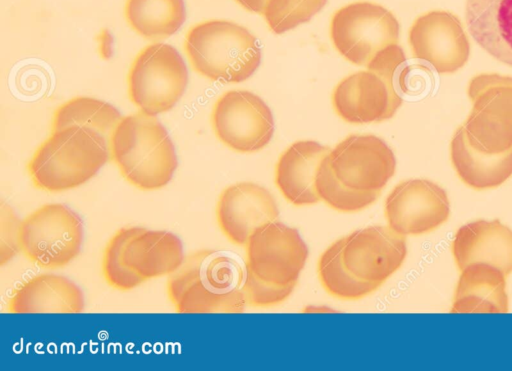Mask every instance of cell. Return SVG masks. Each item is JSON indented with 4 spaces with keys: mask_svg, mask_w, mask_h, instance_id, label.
<instances>
[{
    "mask_svg": "<svg viewBox=\"0 0 512 371\" xmlns=\"http://www.w3.org/2000/svg\"><path fill=\"white\" fill-rule=\"evenodd\" d=\"M82 241L79 215L61 203L45 204L20 222L19 250L41 268L68 265L79 255Z\"/></svg>",
    "mask_w": 512,
    "mask_h": 371,
    "instance_id": "cell-7",
    "label": "cell"
},
{
    "mask_svg": "<svg viewBox=\"0 0 512 371\" xmlns=\"http://www.w3.org/2000/svg\"><path fill=\"white\" fill-rule=\"evenodd\" d=\"M395 77V74L366 70L343 78L332 93L335 112L352 124L390 119L402 104L395 88Z\"/></svg>",
    "mask_w": 512,
    "mask_h": 371,
    "instance_id": "cell-12",
    "label": "cell"
},
{
    "mask_svg": "<svg viewBox=\"0 0 512 371\" xmlns=\"http://www.w3.org/2000/svg\"><path fill=\"white\" fill-rule=\"evenodd\" d=\"M327 0H269L263 16L275 34L287 32L308 22Z\"/></svg>",
    "mask_w": 512,
    "mask_h": 371,
    "instance_id": "cell-28",
    "label": "cell"
},
{
    "mask_svg": "<svg viewBox=\"0 0 512 371\" xmlns=\"http://www.w3.org/2000/svg\"><path fill=\"white\" fill-rule=\"evenodd\" d=\"M129 26L146 39H164L176 33L186 19L183 0H126Z\"/></svg>",
    "mask_w": 512,
    "mask_h": 371,
    "instance_id": "cell-24",
    "label": "cell"
},
{
    "mask_svg": "<svg viewBox=\"0 0 512 371\" xmlns=\"http://www.w3.org/2000/svg\"><path fill=\"white\" fill-rule=\"evenodd\" d=\"M277 203L264 187L240 182L225 188L217 201L216 219L226 238L235 245H246L249 237L261 226L275 221Z\"/></svg>",
    "mask_w": 512,
    "mask_h": 371,
    "instance_id": "cell-16",
    "label": "cell"
},
{
    "mask_svg": "<svg viewBox=\"0 0 512 371\" xmlns=\"http://www.w3.org/2000/svg\"><path fill=\"white\" fill-rule=\"evenodd\" d=\"M216 137L240 153L263 149L274 133V119L268 105L246 90H230L216 101L211 115Z\"/></svg>",
    "mask_w": 512,
    "mask_h": 371,
    "instance_id": "cell-10",
    "label": "cell"
},
{
    "mask_svg": "<svg viewBox=\"0 0 512 371\" xmlns=\"http://www.w3.org/2000/svg\"><path fill=\"white\" fill-rule=\"evenodd\" d=\"M412 56L440 74L454 73L468 61L470 43L459 18L447 11L419 16L408 35Z\"/></svg>",
    "mask_w": 512,
    "mask_h": 371,
    "instance_id": "cell-14",
    "label": "cell"
},
{
    "mask_svg": "<svg viewBox=\"0 0 512 371\" xmlns=\"http://www.w3.org/2000/svg\"><path fill=\"white\" fill-rule=\"evenodd\" d=\"M450 157L461 181L475 190L496 188L512 176V148L500 154L478 151L467 141L463 125L453 134Z\"/></svg>",
    "mask_w": 512,
    "mask_h": 371,
    "instance_id": "cell-23",
    "label": "cell"
},
{
    "mask_svg": "<svg viewBox=\"0 0 512 371\" xmlns=\"http://www.w3.org/2000/svg\"><path fill=\"white\" fill-rule=\"evenodd\" d=\"M20 222L13 211L2 207L1 210V264L3 265L19 250L18 234Z\"/></svg>",
    "mask_w": 512,
    "mask_h": 371,
    "instance_id": "cell-29",
    "label": "cell"
},
{
    "mask_svg": "<svg viewBox=\"0 0 512 371\" xmlns=\"http://www.w3.org/2000/svg\"><path fill=\"white\" fill-rule=\"evenodd\" d=\"M399 31L388 9L367 1L341 7L330 22L335 49L350 63L366 67L384 49L398 44Z\"/></svg>",
    "mask_w": 512,
    "mask_h": 371,
    "instance_id": "cell-9",
    "label": "cell"
},
{
    "mask_svg": "<svg viewBox=\"0 0 512 371\" xmlns=\"http://www.w3.org/2000/svg\"><path fill=\"white\" fill-rule=\"evenodd\" d=\"M465 22L485 52L512 67V0H466Z\"/></svg>",
    "mask_w": 512,
    "mask_h": 371,
    "instance_id": "cell-21",
    "label": "cell"
},
{
    "mask_svg": "<svg viewBox=\"0 0 512 371\" xmlns=\"http://www.w3.org/2000/svg\"><path fill=\"white\" fill-rule=\"evenodd\" d=\"M405 236L389 226L373 225L344 237L342 261L357 279L381 286L403 264Z\"/></svg>",
    "mask_w": 512,
    "mask_h": 371,
    "instance_id": "cell-15",
    "label": "cell"
},
{
    "mask_svg": "<svg viewBox=\"0 0 512 371\" xmlns=\"http://www.w3.org/2000/svg\"><path fill=\"white\" fill-rule=\"evenodd\" d=\"M185 258L181 240L166 230L125 227L109 240L103 256L106 282L120 291L169 276Z\"/></svg>",
    "mask_w": 512,
    "mask_h": 371,
    "instance_id": "cell-5",
    "label": "cell"
},
{
    "mask_svg": "<svg viewBox=\"0 0 512 371\" xmlns=\"http://www.w3.org/2000/svg\"><path fill=\"white\" fill-rule=\"evenodd\" d=\"M506 276L498 268L473 263L461 270L451 313H507Z\"/></svg>",
    "mask_w": 512,
    "mask_h": 371,
    "instance_id": "cell-22",
    "label": "cell"
},
{
    "mask_svg": "<svg viewBox=\"0 0 512 371\" xmlns=\"http://www.w3.org/2000/svg\"><path fill=\"white\" fill-rule=\"evenodd\" d=\"M245 10L257 14H263L269 0H235Z\"/></svg>",
    "mask_w": 512,
    "mask_h": 371,
    "instance_id": "cell-31",
    "label": "cell"
},
{
    "mask_svg": "<svg viewBox=\"0 0 512 371\" xmlns=\"http://www.w3.org/2000/svg\"><path fill=\"white\" fill-rule=\"evenodd\" d=\"M245 262L227 250L202 249L185 256L169 275L167 293L178 313H241Z\"/></svg>",
    "mask_w": 512,
    "mask_h": 371,
    "instance_id": "cell-1",
    "label": "cell"
},
{
    "mask_svg": "<svg viewBox=\"0 0 512 371\" xmlns=\"http://www.w3.org/2000/svg\"><path fill=\"white\" fill-rule=\"evenodd\" d=\"M107 142L103 135L84 126L52 131L27 166L34 186L48 192H61L86 183L107 162Z\"/></svg>",
    "mask_w": 512,
    "mask_h": 371,
    "instance_id": "cell-4",
    "label": "cell"
},
{
    "mask_svg": "<svg viewBox=\"0 0 512 371\" xmlns=\"http://www.w3.org/2000/svg\"><path fill=\"white\" fill-rule=\"evenodd\" d=\"M121 119L119 111L105 101L75 97L56 109L52 131L73 125L84 126L95 130L109 141Z\"/></svg>",
    "mask_w": 512,
    "mask_h": 371,
    "instance_id": "cell-25",
    "label": "cell"
},
{
    "mask_svg": "<svg viewBox=\"0 0 512 371\" xmlns=\"http://www.w3.org/2000/svg\"><path fill=\"white\" fill-rule=\"evenodd\" d=\"M186 55L200 75L222 83H240L251 77L261 62L256 37L227 20H207L186 34Z\"/></svg>",
    "mask_w": 512,
    "mask_h": 371,
    "instance_id": "cell-6",
    "label": "cell"
},
{
    "mask_svg": "<svg viewBox=\"0 0 512 371\" xmlns=\"http://www.w3.org/2000/svg\"><path fill=\"white\" fill-rule=\"evenodd\" d=\"M121 175L141 190H157L173 177L178 161L173 142L158 118L142 111L121 119L109 140Z\"/></svg>",
    "mask_w": 512,
    "mask_h": 371,
    "instance_id": "cell-3",
    "label": "cell"
},
{
    "mask_svg": "<svg viewBox=\"0 0 512 371\" xmlns=\"http://www.w3.org/2000/svg\"><path fill=\"white\" fill-rule=\"evenodd\" d=\"M127 81L132 103L144 113L157 115L172 109L182 97L188 71L176 48L154 43L136 56Z\"/></svg>",
    "mask_w": 512,
    "mask_h": 371,
    "instance_id": "cell-8",
    "label": "cell"
},
{
    "mask_svg": "<svg viewBox=\"0 0 512 371\" xmlns=\"http://www.w3.org/2000/svg\"><path fill=\"white\" fill-rule=\"evenodd\" d=\"M388 226L406 235L429 233L447 221L450 203L445 190L427 179H409L396 185L385 200Z\"/></svg>",
    "mask_w": 512,
    "mask_h": 371,
    "instance_id": "cell-13",
    "label": "cell"
},
{
    "mask_svg": "<svg viewBox=\"0 0 512 371\" xmlns=\"http://www.w3.org/2000/svg\"><path fill=\"white\" fill-rule=\"evenodd\" d=\"M343 244L344 237L336 240L321 254L317 264L318 277L331 296L341 300H358L380 286L357 279L345 268L342 261Z\"/></svg>",
    "mask_w": 512,
    "mask_h": 371,
    "instance_id": "cell-26",
    "label": "cell"
},
{
    "mask_svg": "<svg viewBox=\"0 0 512 371\" xmlns=\"http://www.w3.org/2000/svg\"><path fill=\"white\" fill-rule=\"evenodd\" d=\"M452 253L461 271L473 263H485L508 276L512 273V230L499 220H478L460 227Z\"/></svg>",
    "mask_w": 512,
    "mask_h": 371,
    "instance_id": "cell-18",
    "label": "cell"
},
{
    "mask_svg": "<svg viewBox=\"0 0 512 371\" xmlns=\"http://www.w3.org/2000/svg\"><path fill=\"white\" fill-rule=\"evenodd\" d=\"M84 306L83 293L74 282L47 273L20 285L8 301L11 313H80Z\"/></svg>",
    "mask_w": 512,
    "mask_h": 371,
    "instance_id": "cell-20",
    "label": "cell"
},
{
    "mask_svg": "<svg viewBox=\"0 0 512 371\" xmlns=\"http://www.w3.org/2000/svg\"><path fill=\"white\" fill-rule=\"evenodd\" d=\"M245 247L247 305L269 307L285 301L294 290L309 254L298 230L272 221L259 227Z\"/></svg>",
    "mask_w": 512,
    "mask_h": 371,
    "instance_id": "cell-2",
    "label": "cell"
},
{
    "mask_svg": "<svg viewBox=\"0 0 512 371\" xmlns=\"http://www.w3.org/2000/svg\"><path fill=\"white\" fill-rule=\"evenodd\" d=\"M327 159L335 178L346 188L359 192L381 193L396 169L392 149L372 134L346 137Z\"/></svg>",
    "mask_w": 512,
    "mask_h": 371,
    "instance_id": "cell-11",
    "label": "cell"
},
{
    "mask_svg": "<svg viewBox=\"0 0 512 371\" xmlns=\"http://www.w3.org/2000/svg\"><path fill=\"white\" fill-rule=\"evenodd\" d=\"M315 188L320 200L332 209L344 213L363 210L380 196L379 192H359L343 186L332 173L327 156L317 170Z\"/></svg>",
    "mask_w": 512,
    "mask_h": 371,
    "instance_id": "cell-27",
    "label": "cell"
},
{
    "mask_svg": "<svg viewBox=\"0 0 512 371\" xmlns=\"http://www.w3.org/2000/svg\"><path fill=\"white\" fill-rule=\"evenodd\" d=\"M472 101L473 110L463 125L469 144L486 154H500L511 149L512 86L486 88Z\"/></svg>",
    "mask_w": 512,
    "mask_h": 371,
    "instance_id": "cell-17",
    "label": "cell"
},
{
    "mask_svg": "<svg viewBox=\"0 0 512 371\" xmlns=\"http://www.w3.org/2000/svg\"><path fill=\"white\" fill-rule=\"evenodd\" d=\"M499 85L512 86V78L498 74H481L471 80L468 95L470 99L473 100L482 90Z\"/></svg>",
    "mask_w": 512,
    "mask_h": 371,
    "instance_id": "cell-30",
    "label": "cell"
},
{
    "mask_svg": "<svg viewBox=\"0 0 512 371\" xmlns=\"http://www.w3.org/2000/svg\"><path fill=\"white\" fill-rule=\"evenodd\" d=\"M330 148L313 140L293 143L279 157L275 168V184L283 197L295 206L313 205L320 201L315 188L317 170Z\"/></svg>",
    "mask_w": 512,
    "mask_h": 371,
    "instance_id": "cell-19",
    "label": "cell"
}]
</instances>
